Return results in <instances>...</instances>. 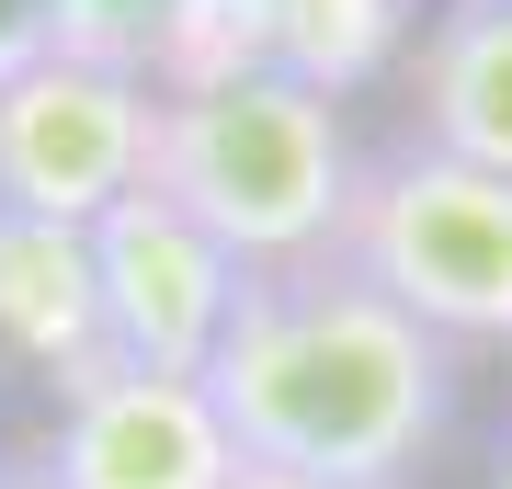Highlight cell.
<instances>
[{"instance_id": "obj_12", "label": "cell", "mask_w": 512, "mask_h": 489, "mask_svg": "<svg viewBox=\"0 0 512 489\" xmlns=\"http://www.w3.org/2000/svg\"><path fill=\"white\" fill-rule=\"evenodd\" d=\"M228 489H330V478H285V467H239Z\"/></svg>"}, {"instance_id": "obj_9", "label": "cell", "mask_w": 512, "mask_h": 489, "mask_svg": "<svg viewBox=\"0 0 512 489\" xmlns=\"http://www.w3.org/2000/svg\"><path fill=\"white\" fill-rule=\"evenodd\" d=\"M160 23H171V0H57V57L148 80L160 69Z\"/></svg>"}, {"instance_id": "obj_5", "label": "cell", "mask_w": 512, "mask_h": 489, "mask_svg": "<svg viewBox=\"0 0 512 489\" xmlns=\"http://www.w3.org/2000/svg\"><path fill=\"white\" fill-rule=\"evenodd\" d=\"M92 285H103V342H114V364H137V376H205L251 273H239L183 205H160V194L137 182V194L92 228Z\"/></svg>"}, {"instance_id": "obj_1", "label": "cell", "mask_w": 512, "mask_h": 489, "mask_svg": "<svg viewBox=\"0 0 512 489\" xmlns=\"http://www.w3.org/2000/svg\"><path fill=\"white\" fill-rule=\"evenodd\" d=\"M205 399L251 467L330 478V489H399L456 421V342H433L342 251H319L239 285Z\"/></svg>"}, {"instance_id": "obj_14", "label": "cell", "mask_w": 512, "mask_h": 489, "mask_svg": "<svg viewBox=\"0 0 512 489\" xmlns=\"http://www.w3.org/2000/svg\"><path fill=\"white\" fill-rule=\"evenodd\" d=\"M501 12H512V0H501Z\"/></svg>"}, {"instance_id": "obj_4", "label": "cell", "mask_w": 512, "mask_h": 489, "mask_svg": "<svg viewBox=\"0 0 512 489\" xmlns=\"http://www.w3.org/2000/svg\"><path fill=\"white\" fill-rule=\"evenodd\" d=\"M148 137H160V91L126 69H80L46 57L0 91V217L46 228H103L148 182Z\"/></svg>"}, {"instance_id": "obj_3", "label": "cell", "mask_w": 512, "mask_h": 489, "mask_svg": "<svg viewBox=\"0 0 512 489\" xmlns=\"http://www.w3.org/2000/svg\"><path fill=\"white\" fill-rule=\"evenodd\" d=\"M387 308H410L433 342H512V182L467 171L444 148H376L353 171L342 239H330Z\"/></svg>"}, {"instance_id": "obj_13", "label": "cell", "mask_w": 512, "mask_h": 489, "mask_svg": "<svg viewBox=\"0 0 512 489\" xmlns=\"http://www.w3.org/2000/svg\"><path fill=\"white\" fill-rule=\"evenodd\" d=\"M490 489H512V433H501V455H490Z\"/></svg>"}, {"instance_id": "obj_10", "label": "cell", "mask_w": 512, "mask_h": 489, "mask_svg": "<svg viewBox=\"0 0 512 489\" xmlns=\"http://www.w3.org/2000/svg\"><path fill=\"white\" fill-rule=\"evenodd\" d=\"M57 57V0H0V91Z\"/></svg>"}, {"instance_id": "obj_2", "label": "cell", "mask_w": 512, "mask_h": 489, "mask_svg": "<svg viewBox=\"0 0 512 489\" xmlns=\"http://www.w3.org/2000/svg\"><path fill=\"white\" fill-rule=\"evenodd\" d=\"M353 148L342 103L296 69H251L217 91H160V137H148V194L183 205L239 273L319 262L353 205Z\"/></svg>"}, {"instance_id": "obj_11", "label": "cell", "mask_w": 512, "mask_h": 489, "mask_svg": "<svg viewBox=\"0 0 512 489\" xmlns=\"http://www.w3.org/2000/svg\"><path fill=\"white\" fill-rule=\"evenodd\" d=\"M0 489H69V478H57V467H46V444H35L23 467H0Z\"/></svg>"}, {"instance_id": "obj_7", "label": "cell", "mask_w": 512, "mask_h": 489, "mask_svg": "<svg viewBox=\"0 0 512 489\" xmlns=\"http://www.w3.org/2000/svg\"><path fill=\"white\" fill-rule=\"evenodd\" d=\"M0 353L35 387H57V399H80L92 376H114L103 285H92V228L0 217Z\"/></svg>"}, {"instance_id": "obj_6", "label": "cell", "mask_w": 512, "mask_h": 489, "mask_svg": "<svg viewBox=\"0 0 512 489\" xmlns=\"http://www.w3.org/2000/svg\"><path fill=\"white\" fill-rule=\"evenodd\" d=\"M46 467L69 489H228L251 455L228 444L205 376H137V364H114L80 399H57Z\"/></svg>"}, {"instance_id": "obj_8", "label": "cell", "mask_w": 512, "mask_h": 489, "mask_svg": "<svg viewBox=\"0 0 512 489\" xmlns=\"http://www.w3.org/2000/svg\"><path fill=\"white\" fill-rule=\"evenodd\" d=\"M399 103H410L421 148L512 182V12L501 0H444L399 57Z\"/></svg>"}]
</instances>
